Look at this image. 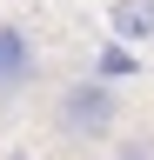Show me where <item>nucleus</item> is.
I'll return each mask as SVG.
<instances>
[{
    "label": "nucleus",
    "instance_id": "f257e3e1",
    "mask_svg": "<svg viewBox=\"0 0 154 160\" xmlns=\"http://www.w3.org/2000/svg\"><path fill=\"white\" fill-rule=\"evenodd\" d=\"M61 133H74V140H107L114 133V120H121V107H114V80H67L61 87Z\"/></svg>",
    "mask_w": 154,
    "mask_h": 160
},
{
    "label": "nucleus",
    "instance_id": "f03ea898",
    "mask_svg": "<svg viewBox=\"0 0 154 160\" xmlns=\"http://www.w3.org/2000/svg\"><path fill=\"white\" fill-rule=\"evenodd\" d=\"M34 80H40V53H34L27 27L0 20V107H7V100H20Z\"/></svg>",
    "mask_w": 154,
    "mask_h": 160
},
{
    "label": "nucleus",
    "instance_id": "7ed1b4c3",
    "mask_svg": "<svg viewBox=\"0 0 154 160\" xmlns=\"http://www.w3.org/2000/svg\"><path fill=\"white\" fill-rule=\"evenodd\" d=\"M107 33L127 40V47H147L154 40V0H107Z\"/></svg>",
    "mask_w": 154,
    "mask_h": 160
},
{
    "label": "nucleus",
    "instance_id": "20e7f679",
    "mask_svg": "<svg viewBox=\"0 0 154 160\" xmlns=\"http://www.w3.org/2000/svg\"><path fill=\"white\" fill-rule=\"evenodd\" d=\"M94 73H101V80H134V73H141V67H134V47H127V40H107L101 60H94Z\"/></svg>",
    "mask_w": 154,
    "mask_h": 160
},
{
    "label": "nucleus",
    "instance_id": "39448f33",
    "mask_svg": "<svg viewBox=\"0 0 154 160\" xmlns=\"http://www.w3.org/2000/svg\"><path fill=\"white\" fill-rule=\"evenodd\" d=\"M114 160H154V153H141V147H127V153H114Z\"/></svg>",
    "mask_w": 154,
    "mask_h": 160
},
{
    "label": "nucleus",
    "instance_id": "423d86ee",
    "mask_svg": "<svg viewBox=\"0 0 154 160\" xmlns=\"http://www.w3.org/2000/svg\"><path fill=\"white\" fill-rule=\"evenodd\" d=\"M13 160H27V153H13Z\"/></svg>",
    "mask_w": 154,
    "mask_h": 160
}]
</instances>
